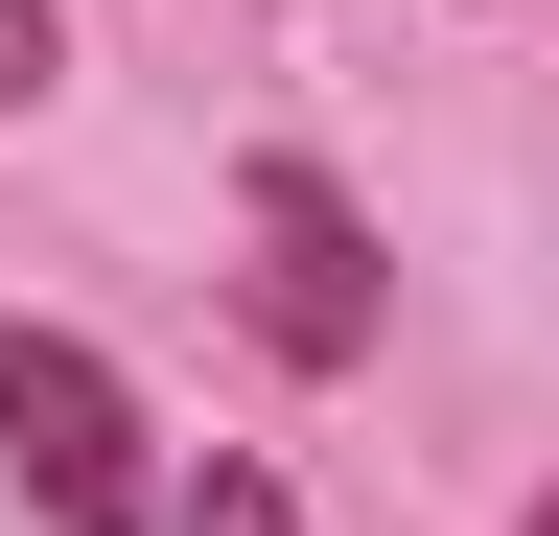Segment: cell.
Instances as JSON below:
<instances>
[{
    "label": "cell",
    "instance_id": "cell-1",
    "mask_svg": "<svg viewBox=\"0 0 559 536\" xmlns=\"http://www.w3.org/2000/svg\"><path fill=\"white\" fill-rule=\"evenodd\" d=\"M0 466H24L47 536H164V513H187L164 466H140V396L70 350V326H0Z\"/></svg>",
    "mask_w": 559,
    "mask_h": 536
},
{
    "label": "cell",
    "instance_id": "cell-2",
    "mask_svg": "<svg viewBox=\"0 0 559 536\" xmlns=\"http://www.w3.org/2000/svg\"><path fill=\"white\" fill-rule=\"evenodd\" d=\"M234 234H257V326H280L304 373L373 350V211H349L304 141H257V164H234Z\"/></svg>",
    "mask_w": 559,
    "mask_h": 536
},
{
    "label": "cell",
    "instance_id": "cell-3",
    "mask_svg": "<svg viewBox=\"0 0 559 536\" xmlns=\"http://www.w3.org/2000/svg\"><path fill=\"white\" fill-rule=\"evenodd\" d=\"M164 536H304V513H280V466H210V490H187Z\"/></svg>",
    "mask_w": 559,
    "mask_h": 536
},
{
    "label": "cell",
    "instance_id": "cell-4",
    "mask_svg": "<svg viewBox=\"0 0 559 536\" xmlns=\"http://www.w3.org/2000/svg\"><path fill=\"white\" fill-rule=\"evenodd\" d=\"M47 71H70V24H47V0H0V117H24Z\"/></svg>",
    "mask_w": 559,
    "mask_h": 536
},
{
    "label": "cell",
    "instance_id": "cell-5",
    "mask_svg": "<svg viewBox=\"0 0 559 536\" xmlns=\"http://www.w3.org/2000/svg\"><path fill=\"white\" fill-rule=\"evenodd\" d=\"M536 536H559V490H536Z\"/></svg>",
    "mask_w": 559,
    "mask_h": 536
}]
</instances>
